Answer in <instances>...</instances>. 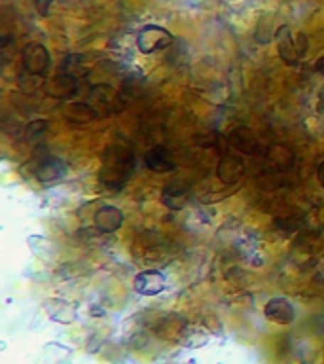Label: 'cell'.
<instances>
[{"label":"cell","instance_id":"obj_5","mask_svg":"<svg viewBox=\"0 0 324 364\" xmlns=\"http://www.w3.org/2000/svg\"><path fill=\"white\" fill-rule=\"evenodd\" d=\"M34 175L38 178L44 186H51V184H57L61 181L63 176L67 175V165L65 161L55 156H45L38 161L36 169H34Z\"/></svg>","mask_w":324,"mask_h":364},{"label":"cell","instance_id":"obj_16","mask_svg":"<svg viewBox=\"0 0 324 364\" xmlns=\"http://www.w3.org/2000/svg\"><path fill=\"white\" fill-rule=\"evenodd\" d=\"M317 175H318V182H320V186L324 188V161L320 165H318Z\"/></svg>","mask_w":324,"mask_h":364},{"label":"cell","instance_id":"obj_9","mask_svg":"<svg viewBox=\"0 0 324 364\" xmlns=\"http://www.w3.org/2000/svg\"><path fill=\"white\" fill-rule=\"evenodd\" d=\"M124 224V213L118 207L104 205L95 213V226L104 233H112L119 230Z\"/></svg>","mask_w":324,"mask_h":364},{"label":"cell","instance_id":"obj_10","mask_svg":"<svg viewBox=\"0 0 324 364\" xmlns=\"http://www.w3.org/2000/svg\"><path fill=\"white\" fill-rule=\"evenodd\" d=\"M144 161H146L148 169L156 171V173H167V171L175 169V159H173L169 150L163 146L150 148Z\"/></svg>","mask_w":324,"mask_h":364},{"label":"cell","instance_id":"obj_13","mask_svg":"<svg viewBox=\"0 0 324 364\" xmlns=\"http://www.w3.org/2000/svg\"><path fill=\"white\" fill-rule=\"evenodd\" d=\"M72 363V351L61 343H48L44 347V364H70Z\"/></svg>","mask_w":324,"mask_h":364},{"label":"cell","instance_id":"obj_4","mask_svg":"<svg viewBox=\"0 0 324 364\" xmlns=\"http://www.w3.org/2000/svg\"><path fill=\"white\" fill-rule=\"evenodd\" d=\"M21 59L23 65H25V70L34 74V76H44L50 70V51L38 42H31V44L25 46L21 51Z\"/></svg>","mask_w":324,"mask_h":364},{"label":"cell","instance_id":"obj_14","mask_svg":"<svg viewBox=\"0 0 324 364\" xmlns=\"http://www.w3.org/2000/svg\"><path fill=\"white\" fill-rule=\"evenodd\" d=\"M27 243L34 255L42 258V260H51L55 256V245L51 243L48 237H44V235H31L27 239Z\"/></svg>","mask_w":324,"mask_h":364},{"label":"cell","instance_id":"obj_8","mask_svg":"<svg viewBox=\"0 0 324 364\" xmlns=\"http://www.w3.org/2000/svg\"><path fill=\"white\" fill-rule=\"evenodd\" d=\"M44 309L50 315L51 321H55V323L70 324L78 318L76 306H74L72 301L61 300V298H50V300H45Z\"/></svg>","mask_w":324,"mask_h":364},{"label":"cell","instance_id":"obj_2","mask_svg":"<svg viewBox=\"0 0 324 364\" xmlns=\"http://www.w3.org/2000/svg\"><path fill=\"white\" fill-rule=\"evenodd\" d=\"M275 42H277L279 55L286 65H298V61L307 53L306 34H300L298 38H294L290 33V27L286 25L279 27L275 33Z\"/></svg>","mask_w":324,"mask_h":364},{"label":"cell","instance_id":"obj_12","mask_svg":"<svg viewBox=\"0 0 324 364\" xmlns=\"http://www.w3.org/2000/svg\"><path fill=\"white\" fill-rule=\"evenodd\" d=\"M190 201V192L182 184H169L161 192V203L171 210H182Z\"/></svg>","mask_w":324,"mask_h":364},{"label":"cell","instance_id":"obj_15","mask_svg":"<svg viewBox=\"0 0 324 364\" xmlns=\"http://www.w3.org/2000/svg\"><path fill=\"white\" fill-rule=\"evenodd\" d=\"M57 0H34V4H36V10H38L40 16H48L51 10V6L55 4Z\"/></svg>","mask_w":324,"mask_h":364},{"label":"cell","instance_id":"obj_7","mask_svg":"<svg viewBox=\"0 0 324 364\" xmlns=\"http://www.w3.org/2000/svg\"><path fill=\"white\" fill-rule=\"evenodd\" d=\"M165 287H167V279L163 273L156 272V269H146L135 277V290L142 296L159 294V292H163Z\"/></svg>","mask_w":324,"mask_h":364},{"label":"cell","instance_id":"obj_17","mask_svg":"<svg viewBox=\"0 0 324 364\" xmlns=\"http://www.w3.org/2000/svg\"><path fill=\"white\" fill-rule=\"evenodd\" d=\"M315 68H317V73H320L324 76V59H320V61L317 63V67H315Z\"/></svg>","mask_w":324,"mask_h":364},{"label":"cell","instance_id":"obj_11","mask_svg":"<svg viewBox=\"0 0 324 364\" xmlns=\"http://www.w3.org/2000/svg\"><path fill=\"white\" fill-rule=\"evenodd\" d=\"M244 173L243 159L237 158V156H224L218 164V171L216 175L222 182L226 184H232V182H237Z\"/></svg>","mask_w":324,"mask_h":364},{"label":"cell","instance_id":"obj_6","mask_svg":"<svg viewBox=\"0 0 324 364\" xmlns=\"http://www.w3.org/2000/svg\"><path fill=\"white\" fill-rule=\"evenodd\" d=\"M264 315H266L271 323L277 324H292L296 318V309L288 298L277 296L267 301L264 307Z\"/></svg>","mask_w":324,"mask_h":364},{"label":"cell","instance_id":"obj_1","mask_svg":"<svg viewBox=\"0 0 324 364\" xmlns=\"http://www.w3.org/2000/svg\"><path fill=\"white\" fill-rule=\"evenodd\" d=\"M133 167V159L131 154L125 150H118V152H108V159L102 165L101 171V181L102 184L112 188H122L127 181V176Z\"/></svg>","mask_w":324,"mask_h":364},{"label":"cell","instance_id":"obj_3","mask_svg":"<svg viewBox=\"0 0 324 364\" xmlns=\"http://www.w3.org/2000/svg\"><path fill=\"white\" fill-rule=\"evenodd\" d=\"M171 42H173V34L167 28L159 27V25H148V27L141 28L139 34H136V48L144 55L165 50L167 46H171Z\"/></svg>","mask_w":324,"mask_h":364}]
</instances>
